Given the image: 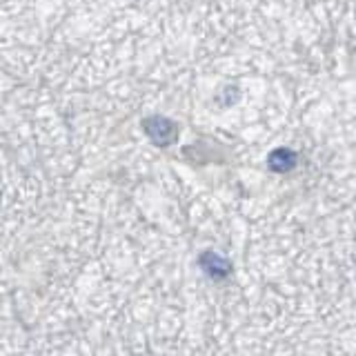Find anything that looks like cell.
<instances>
[{
	"instance_id": "obj_3",
	"label": "cell",
	"mask_w": 356,
	"mask_h": 356,
	"mask_svg": "<svg viewBox=\"0 0 356 356\" xmlns=\"http://www.w3.org/2000/svg\"><path fill=\"white\" fill-rule=\"evenodd\" d=\"M296 154L292 149H274L270 154V159H267V165H270V170L278 172V174H285V172H292L294 167H296Z\"/></svg>"
},
{
	"instance_id": "obj_2",
	"label": "cell",
	"mask_w": 356,
	"mask_h": 356,
	"mask_svg": "<svg viewBox=\"0 0 356 356\" xmlns=\"http://www.w3.org/2000/svg\"><path fill=\"white\" fill-rule=\"evenodd\" d=\"M198 263H200V267L205 270V274L211 276V278H216V281H218V278H227L229 272H232V265L227 263V259H222V256L216 254V252H205V254H200Z\"/></svg>"
},
{
	"instance_id": "obj_1",
	"label": "cell",
	"mask_w": 356,
	"mask_h": 356,
	"mask_svg": "<svg viewBox=\"0 0 356 356\" xmlns=\"http://www.w3.org/2000/svg\"><path fill=\"white\" fill-rule=\"evenodd\" d=\"M143 131L147 134L149 140L154 145H161V147H167L178 138V125L174 120L165 118V116H149L143 120Z\"/></svg>"
}]
</instances>
